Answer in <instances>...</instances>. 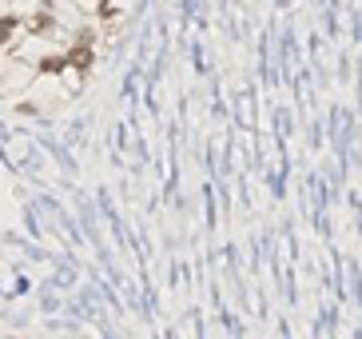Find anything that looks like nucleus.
<instances>
[{"instance_id": "f257e3e1", "label": "nucleus", "mask_w": 362, "mask_h": 339, "mask_svg": "<svg viewBox=\"0 0 362 339\" xmlns=\"http://www.w3.org/2000/svg\"><path fill=\"white\" fill-rule=\"evenodd\" d=\"M64 64H76L80 72H88L92 68V36H80L76 44L64 52Z\"/></svg>"}, {"instance_id": "f03ea898", "label": "nucleus", "mask_w": 362, "mask_h": 339, "mask_svg": "<svg viewBox=\"0 0 362 339\" xmlns=\"http://www.w3.org/2000/svg\"><path fill=\"white\" fill-rule=\"evenodd\" d=\"M40 72H48V76H52V72H64V56H44V60H40Z\"/></svg>"}, {"instance_id": "7ed1b4c3", "label": "nucleus", "mask_w": 362, "mask_h": 339, "mask_svg": "<svg viewBox=\"0 0 362 339\" xmlns=\"http://www.w3.org/2000/svg\"><path fill=\"white\" fill-rule=\"evenodd\" d=\"M16 24H20L16 17H0V40H8V28H16Z\"/></svg>"}, {"instance_id": "20e7f679", "label": "nucleus", "mask_w": 362, "mask_h": 339, "mask_svg": "<svg viewBox=\"0 0 362 339\" xmlns=\"http://www.w3.org/2000/svg\"><path fill=\"white\" fill-rule=\"evenodd\" d=\"M32 28H40V33H48V28H52V17H48V12H40V17L32 20Z\"/></svg>"}]
</instances>
